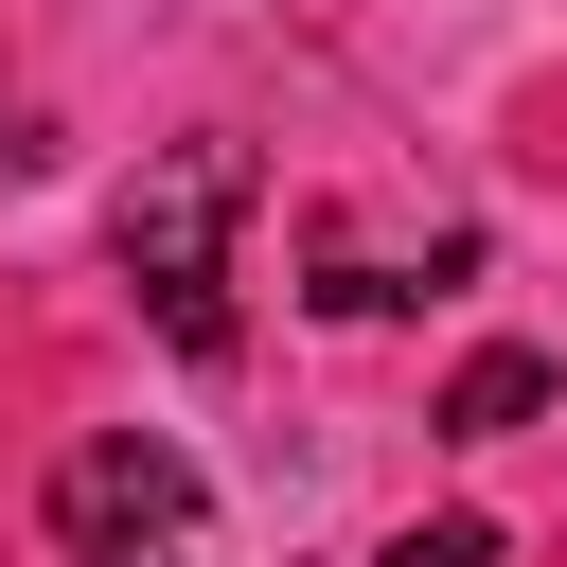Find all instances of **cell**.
Instances as JSON below:
<instances>
[{
  "label": "cell",
  "instance_id": "cell-2",
  "mask_svg": "<svg viewBox=\"0 0 567 567\" xmlns=\"http://www.w3.org/2000/svg\"><path fill=\"white\" fill-rule=\"evenodd\" d=\"M53 567H213V478L159 425H89L53 461Z\"/></svg>",
  "mask_w": 567,
  "mask_h": 567
},
{
  "label": "cell",
  "instance_id": "cell-1",
  "mask_svg": "<svg viewBox=\"0 0 567 567\" xmlns=\"http://www.w3.org/2000/svg\"><path fill=\"white\" fill-rule=\"evenodd\" d=\"M230 213H248V159L230 142H159L142 177H124V284L159 301V337L177 354H230Z\"/></svg>",
  "mask_w": 567,
  "mask_h": 567
},
{
  "label": "cell",
  "instance_id": "cell-3",
  "mask_svg": "<svg viewBox=\"0 0 567 567\" xmlns=\"http://www.w3.org/2000/svg\"><path fill=\"white\" fill-rule=\"evenodd\" d=\"M532 408H549V354H514V337H496V354H461V372H443V443H514V425H532Z\"/></svg>",
  "mask_w": 567,
  "mask_h": 567
},
{
  "label": "cell",
  "instance_id": "cell-4",
  "mask_svg": "<svg viewBox=\"0 0 567 567\" xmlns=\"http://www.w3.org/2000/svg\"><path fill=\"white\" fill-rule=\"evenodd\" d=\"M372 567H496V532H478V514H408Z\"/></svg>",
  "mask_w": 567,
  "mask_h": 567
}]
</instances>
